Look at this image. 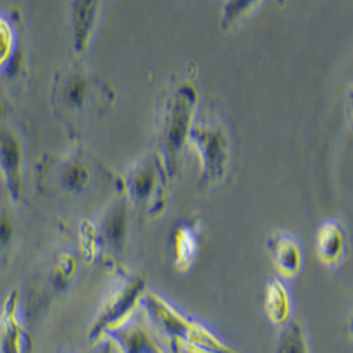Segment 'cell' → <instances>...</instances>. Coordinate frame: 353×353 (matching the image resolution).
<instances>
[{"instance_id": "cell-1", "label": "cell", "mask_w": 353, "mask_h": 353, "mask_svg": "<svg viewBox=\"0 0 353 353\" xmlns=\"http://www.w3.org/2000/svg\"><path fill=\"white\" fill-rule=\"evenodd\" d=\"M198 87L193 80L182 78L172 85L159 106L156 122L157 154L165 163L170 179L179 175L182 152L189 145V132L198 113Z\"/></svg>"}, {"instance_id": "cell-2", "label": "cell", "mask_w": 353, "mask_h": 353, "mask_svg": "<svg viewBox=\"0 0 353 353\" xmlns=\"http://www.w3.org/2000/svg\"><path fill=\"white\" fill-rule=\"evenodd\" d=\"M189 145L200 161L198 189L209 191L225 184L233 170V132L223 113L203 108L196 113L189 132Z\"/></svg>"}, {"instance_id": "cell-3", "label": "cell", "mask_w": 353, "mask_h": 353, "mask_svg": "<svg viewBox=\"0 0 353 353\" xmlns=\"http://www.w3.org/2000/svg\"><path fill=\"white\" fill-rule=\"evenodd\" d=\"M108 85L81 68H69L55 78L52 103L68 121L99 119L112 105Z\"/></svg>"}, {"instance_id": "cell-4", "label": "cell", "mask_w": 353, "mask_h": 353, "mask_svg": "<svg viewBox=\"0 0 353 353\" xmlns=\"http://www.w3.org/2000/svg\"><path fill=\"white\" fill-rule=\"evenodd\" d=\"M147 290V279L143 276L121 270L115 281L106 290L105 297L88 323V343L99 345L105 341L106 332L125 325L131 318H134L138 307H141Z\"/></svg>"}, {"instance_id": "cell-5", "label": "cell", "mask_w": 353, "mask_h": 353, "mask_svg": "<svg viewBox=\"0 0 353 353\" xmlns=\"http://www.w3.org/2000/svg\"><path fill=\"white\" fill-rule=\"evenodd\" d=\"M170 182L168 170L156 150L137 159L125 170L122 189L131 207L141 209L150 219H157L166 210Z\"/></svg>"}, {"instance_id": "cell-6", "label": "cell", "mask_w": 353, "mask_h": 353, "mask_svg": "<svg viewBox=\"0 0 353 353\" xmlns=\"http://www.w3.org/2000/svg\"><path fill=\"white\" fill-rule=\"evenodd\" d=\"M96 232L97 249L99 258H106L108 261L122 269L125 260V249H128L129 226H131V203L122 194L121 198L113 200L101 214L99 221L92 223Z\"/></svg>"}, {"instance_id": "cell-7", "label": "cell", "mask_w": 353, "mask_h": 353, "mask_svg": "<svg viewBox=\"0 0 353 353\" xmlns=\"http://www.w3.org/2000/svg\"><path fill=\"white\" fill-rule=\"evenodd\" d=\"M141 307H143L145 314L149 316L154 329L165 337L172 353H181L182 341H184V336L193 316L182 313L181 309L175 307L168 299L152 290H147L143 301H141Z\"/></svg>"}, {"instance_id": "cell-8", "label": "cell", "mask_w": 353, "mask_h": 353, "mask_svg": "<svg viewBox=\"0 0 353 353\" xmlns=\"http://www.w3.org/2000/svg\"><path fill=\"white\" fill-rule=\"evenodd\" d=\"M96 182V165L83 150H72L53 161L50 166V184L64 196H80Z\"/></svg>"}, {"instance_id": "cell-9", "label": "cell", "mask_w": 353, "mask_h": 353, "mask_svg": "<svg viewBox=\"0 0 353 353\" xmlns=\"http://www.w3.org/2000/svg\"><path fill=\"white\" fill-rule=\"evenodd\" d=\"M25 145L21 134L6 119H0V175L12 203L23 200Z\"/></svg>"}, {"instance_id": "cell-10", "label": "cell", "mask_w": 353, "mask_h": 353, "mask_svg": "<svg viewBox=\"0 0 353 353\" xmlns=\"http://www.w3.org/2000/svg\"><path fill=\"white\" fill-rule=\"evenodd\" d=\"M0 353H32V337L28 336L20 314V292L6 295L0 307Z\"/></svg>"}, {"instance_id": "cell-11", "label": "cell", "mask_w": 353, "mask_h": 353, "mask_svg": "<svg viewBox=\"0 0 353 353\" xmlns=\"http://www.w3.org/2000/svg\"><path fill=\"white\" fill-rule=\"evenodd\" d=\"M105 341L113 343L119 353H166L154 327L143 318H131L125 325L106 332Z\"/></svg>"}, {"instance_id": "cell-12", "label": "cell", "mask_w": 353, "mask_h": 353, "mask_svg": "<svg viewBox=\"0 0 353 353\" xmlns=\"http://www.w3.org/2000/svg\"><path fill=\"white\" fill-rule=\"evenodd\" d=\"M201 221L198 217H188L176 223L170 235V254L176 272L185 274L193 267L200 251Z\"/></svg>"}, {"instance_id": "cell-13", "label": "cell", "mask_w": 353, "mask_h": 353, "mask_svg": "<svg viewBox=\"0 0 353 353\" xmlns=\"http://www.w3.org/2000/svg\"><path fill=\"white\" fill-rule=\"evenodd\" d=\"M99 9L101 0H71L72 52L78 59L85 55L92 43L97 21H99Z\"/></svg>"}, {"instance_id": "cell-14", "label": "cell", "mask_w": 353, "mask_h": 353, "mask_svg": "<svg viewBox=\"0 0 353 353\" xmlns=\"http://www.w3.org/2000/svg\"><path fill=\"white\" fill-rule=\"evenodd\" d=\"M265 248L269 251L274 269L283 277H295L302 270L304 265V254L299 242L286 232H274Z\"/></svg>"}, {"instance_id": "cell-15", "label": "cell", "mask_w": 353, "mask_h": 353, "mask_svg": "<svg viewBox=\"0 0 353 353\" xmlns=\"http://www.w3.org/2000/svg\"><path fill=\"white\" fill-rule=\"evenodd\" d=\"M348 249V235L337 221H323L316 228L314 251L325 267H336L343 261Z\"/></svg>"}, {"instance_id": "cell-16", "label": "cell", "mask_w": 353, "mask_h": 353, "mask_svg": "<svg viewBox=\"0 0 353 353\" xmlns=\"http://www.w3.org/2000/svg\"><path fill=\"white\" fill-rule=\"evenodd\" d=\"M182 350L188 353H244L217 336L210 327L191 318L189 329L182 341Z\"/></svg>"}, {"instance_id": "cell-17", "label": "cell", "mask_w": 353, "mask_h": 353, "mask_svg": "<svg viewBox=\"0 0 353 353\" xmlns=\"http://www.w3.org/2000/svg\"><path fill=\"white\" fill-rule=\"evenodd\" d=\"M263 311L274 327H283L292 318V295L279 277L265 283Z\"/></svg>"}, {"instance_id": "cell-18", "label": "cell", "mask_w": 353, "mask_h": 353, "mask_svg": "<svg viewBox=\"0 0 353 353\" xmlns=\"http://www.w3.org/2000/svg\"><path fill=\"white\" fill-rule=\"evenodd\" d=\"M274 353H311L305 329L299 318H290V321L279 327Z\"/></svg>"}, {"instance_id": "cell-19", "label": "cell", "mask_w": 353, "mask_h": 353, "mask_svg": "<svg viewBox=\"0 0 353 353\" xmlns=\"http://www.w3.org/2000/svg\"><path fill=\"white\" fill-rule=\"evenodd\" d=\"M18 57V32L12 21L0 12V72H8Z\"/></svg>"}, {"instance_id": "cell-20", "label": "cell", "mask_w": 353, "mask_h": 353, "mask_svg": "<svg viewBox=\"0 0 353 353\" xmlns=\"http://www.w3.org/2000/svg\"><path fill=\"white\" fill-rule=\"evenodd\" d=\"M261 0H225L221 9V30H232L258 8Z\"/></svg>"}, {"instance_id": "cell-21", "label": "cell", "mask_w": 353, "mask_h": 353, "mask_svg": "<svg viewBox=\"0 0 353 353\" xmlns=\"http://www.w3.org/2000/svg\"><path fill=\"white\" fill-rule=\"evenodd\" d=\"M17 239V225L8 209H0V261L8 258Z\"/></svg>"}, {"instance_id": "cell-22", "label": "cell", "mask_w": 353, "mask_h": 353, "mask_svg": "<svg viewBox=\"0 0 353 353\" xmlns=\"http://www.w3.org/2000/svg\"><path fill=\"white\" fill-rule=\"evenodd\" d=\"M74 272H77V260H74V256L69 253H62L61 256L57 258L55 270H53V286L57 290L68 286V283L74 277Z\"/></svg>"}, {"instance_id": "cell-23", "label": "cell", "mask_w": 353, "mask_h": 353, "mask_svg": "<svg viewBox=\"0 0 353 353\" xmlns=\"http://www.w3.org/2000/svg\"><path fill=\"white\" fill-rule=\"evenodd\" d=\"M346 105H348L350 121H352V124H353V83L350 85L348 92H346Z\"/></svg>"}, {"instance_id": "cell-24", "label": "cell", "mask_w": 353, "mask_h": 353, "mask_svg": "<svg viewBox=\"0 0 353 353\" xmlns=\"http://www.w3.org/2000/svg\"><path fill=\"white\" fill-rule=\"evenodd\" d=\"M348 332H350V336L353 337V313H352V316H350V320H348Z\"/></svg>"}]
</instances>
